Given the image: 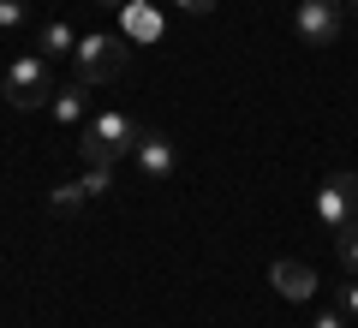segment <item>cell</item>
<instances>
[{
    "label": "cell",
    "mask_w": 358,
    "mask_h": 328,
    "mask_svg": "<svg viewBox=\"0 0 358 328\" xmlns=\"http://www.w3.org/2000/svg\"><path fill=\"white\" fill-rule=\"evenodd\" d=\"M143 138V126L131 114H120V108H108V114H90L84 138H78V155H84V167H114L120 155H131Z\"/></svg>",
    "instance_id": "obj_1"
},
{
    "label": "cell",
    "mask_w": 358,
    "mask_h": 328,
    "mask_svg": "<svg viewBox=\"0 0 358 328\" xmlns=\"http://www.w3.org/2000/svg\"><path fill=\"white\" fill-rule=\"evenodd\" d=\"M126 54H131V42L126 36H78V54H72V84H84V90H96V84H108V78H120L126 72Z\"/></svg>",
    "instance_id": "obj_2"
},
{
    "label": "cell",
    "mask_w": 358,
    "mask_h": 328,
    "mask_svg": "<svg viewBox=\"0 0 358 328\" xmlns=\"http://www.w3.org/2000/svg\"><path fill=\"white\" fill-rule=\"evenodd\" d=\"M6 101H13L18 114L48 108V101H54V72H48L42 54H18V60L6 66Z\"/></svg>",
    "instance_id": "obj_3"
},
{
    "label": "cell",
    "mask_w": 358,
    "mask_h": 328,
    "mask_svg": "<svg viewBox=\"0 0 358 328\" xmlns=\"http://www.w3.org/2000/svg\"><path fill=\"white\" fill-rule=\"evenodd\" d=\"M317 221L329 233H346L358 221V173L352 167H334V173L317 185Z\"/></svg>",
    "instance_id": "obj_4"
},
{
    "label": "cell",
    "mask_w": 358,
    "mask_h": 328,
    "mask_svg": "<svg viewBox=\"0 0 358 328\" xmlns=\"http://www.w3.org/2000/svg\"><path fill=\"white\" fill-rule=\"evenodd\" d=\"M293 30H299V42H310V48H329V42H341V30H346V6L341 0H299Z\"/></svg>",
    "instance_id": "obj_5"
},
{
    "label": "cell",
    "mask_w": 358,
    "mask_h": 328,
    "mask_svg": "<svg viewBox=\"0 0 358 328\" xmlns=\"http://www.w3.org/2000/svg\"><path fill=\"white\" fill-rule=\"evenodd\" d=\"M268 280H275V292H281V299H293V304L317 299V269L299 263V257H281V263L268 269Z\"/></svg>",
    "instance_id": "obj_6"
},
{
    "label": "cell",
    "mask_w": 358,
    "mask_h": 328,
    "mask_svg": "<svg viewBox=\"0 0 358 328\" xmlns=\"http://www.w3.org/2000/svg\"><path fill=\"white\" fill-rule=\"evenodd\" d=\"M131 162H138L150 179H173L179 150H173V138H162V131H143V138H138V150H131Z\"/></svg>",
    "instance_id": "obj_7"
},
{
    "label": "cell",
    "mask_w": 358,
    "mask_h": 328,
    "mask_svg": "<svg viewBox=\"0 0 358 328\" xmlns=\"http://www.w3.org/2000/svg\"><path fill=\"white\" fill-rule=\"evenodd\" d=\"M84 101H90V90H84V84H66V90H54V101H48L54 126H78V131H84V126H90Z\"/></svg>",
    "instance_id": "obj_8"
},
{
    "label": "cell",
    "mask_w": 358,
    "mask_h": 328,
    "mask_svg": "<svg viewBox=\"0 0 358 328\" xmlns=\"http://www.w3.org/2000/svg\"><path fill=\"white\" fill-rule=\"evenodd\" d=\"M36 42H42V60H66V54H78V30L72 24H66V18H60V24H42L36 30Z\"/></svg>",
    "instance_id": "obj_9"
},
{
    "label": "cell",
    "mask_w": 358,
    "mask_h": 328,
    "mask_svg": "<svg viewBox=\"0 0 358 328\" xmlns=\"http://www.w3.org/2000/svg\"><path fill=\"white\" fill-rule=\"evenodd\" d=\"M84 203H90V191H84V185H78V179H72V185H54L48 209H54V215H78V209H84Z\"/></svg>",
    "instance_id": "obj_10"
},
{
    "label": "cell",
    "mask_w": 358,
    "mask_h": 328,
    "mask_svg": "<svg viewBox=\"0 0 358 328\" xmlns=\"http://www.w3.org/2000/svg\"><path fill=\"white\" fill-rule=\"evenodd\" d=\"M334 251H341V269L346 275H358V221L346 233H334Z\"/></svg>",
    "instance_id": "obj_11"
},
{
    "label": "cell",
    "mask_w": 358,
    "mask_h": 328,
    "mask_svg": "<svg viewBox=\"0 0 358 328\" xmlns=\"http://www.w3.org/2000/svg\"><path fill=\"white\" fill-rule=\"evenodd\" d=\"M78 185H84L90 197H108V191H114V167H84V179H78Z\"/></svg>",
    "instance_id": "obj_12"
},
{
    "label": "cell",
    "mask_w": 358,
    "mask_h": 328,
    "mask_svg": "<svg viewBox=\"0 0 358 328\" xmlns=\"http://www.w3.org/2000/svg\"><path fill=\"white\" fill-rule=\"evenodd\" d=\"M30 18V0H0V30H18Z\"/></svg>",
    "instance_id": "obj_13"
},
{
    "label": "cell",
    "mask_w": 358,
    "mask_h": 328,
    "mask_svg": "<svg viewBox=\"0 0 358 328\" xmlns=\"http://www.w3.org/2000/svg\"><path fill=\"white\" fill-rule=\"evenodd\" d=\"M341 311L358 322V275H346V280H341Z\"/></svg>",
    "instance_id": "obj_14"
},
{
    "label": "cell",
    "mask_w": 358,
    "mask_h": 328,
    "mask_svg": "<svg viewBox=\"0 0 358 328\" xmlns=\"http://www.w3.org/2000/svg\"><path fill=\"white\" fill-rule=\"evenodd\" d=\"M173 6H179V13H185V18H203V13H215L221 0H173Z\"/></svg>",
    "instance_id": "obj_15"
},
{
    "label": "cell",
    "mask_w": 358,
    "mask_h": 328,
    "mask_svg": "<svg viewBox=\"0 0 358 328\" xmlns=\"http://www.w3.org/2000/svg\"><path fill=\"white\" fill-rule=\"evenodd\" d=\"M310 328H346V311H341V304H334V311H317V322H310Z\"/></svg>",
    "instance_id": "obj_16"
},
{
    "label": "cell",
    "mask_w": 358,
    "mask_h": 328,
    "mask_svg": "<svg viewBox=\"0 0 358 328\" xmlns=\"http://www.w3.org/2000/svg\"><path fill=\"white\" fill-rule=\"evenodd\" d=\"M346 13H352V18H358V0H346Z\"/></svg>",
    "instance_id": "obj_17"
},
{
    "label": "cell",
    "mask_w": 358,
    "mask_h": 328,
    "mask_svg": "<svg viewBox=\"0 0 358 328\" xmlns=\"http://www.w3.org/2000/svg\"><path fill=\"white\" fill-rule=\"evenodd\" d=\"M102 6H126V0H102Z\"/></svg>",
    "instance_id": "obj_18"
}]
</instances>
